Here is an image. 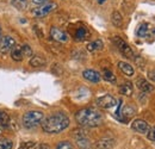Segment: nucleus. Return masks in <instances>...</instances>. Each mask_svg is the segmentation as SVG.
<instances>
[{
    "mask_svg": "<svg viewBox=\"0 0 155 149\" xmlns=\"http://www.w3.org/2000/svg\"><path fill=\"white\" fill-rule=\"evenodd\" d=\"M35 149H50V147L47 143H39V144H36Z\"/></svg>",
    "mask_w": 155,
    "mask_h": 149,
    "instance_id": "7c9ffc66",
    "label": "nucleus"
},
{
    "mask_svg": "<svg viewBox=\"0 0 155 149\" xmlns=\"http://www.w3.org/2000/svg\"><path fill=\"white\" fill-rule=\"evenodd\" d=\"M72 34H73V37L78 41H85L90 37V31H88L87 26L84 24L74 25V30L72 31Z\"/></svg>",
    "mask_w": 155,
    "mask_h": 149,
    "instance_id": "0eeeda50",
    "label": "nucleus"
},
{
    "mask_svg": "<svg viewBox=\"0 0 155 149\" xmlns=\"http://www.w3.org/2000/svg\"><path fill=\"white\" fill-rule=\"evenodd\" d=\"M131 129L136 132H138V134H147L149 130V125L143 119H135L131 123Z\"/></svg>",
    "mask_w": 155,
    "mask_h": 149,
    "instance_id": "9b49d317",
    "label": "nucleus"
},
{
    "mask_svg": "<svg viewBox=\"0 0 155 149\" xmlns=\"http://www.w3.org/2000/svg\"><path fill=\"white\" fill-rule=\"evenodd\" d=\"M56 149H74V146L69 141H62V142L58 143Z\"/></svg>",
    "mask_w": 155,
    "mask_h": 149,
    "instance_id": "bb28decb",
    "label": "nucleus"
},
{
    "mask_svg": "<svg viewBox=\"0 0 155 149\" xmlns=\"http://www.w3.org/2000/svg\"><path fill=\"white\" fill-rule=\"evenodd\" d=\"M44 65H45V60L39 55H35L34 57H31V60H30V66L31 67L38 68V67H43Z\"/></svg>",
    "mask_w": 155,
    "mask_h": 149,
    "instance_id": "6ab92c4d",
    "label": "nucleus"
},
{
    "mask_svg": "<svg viewBox=\"0 0 155 149\" xmlns=\"http://www.w3.org/2000/svg\"><path fill=\"white\" fill-rule=\"evenodd\" d=\"M97 104L101 109H111L117 105V100L110 94H105L97 99Z\"/></svg>",
    "mask_w": 155,
    "mask_h": 149,
    "instance_id": "1a4fd4ad",
    "label": "nucleus"
},
{
    "mask_svg": "<svg viewBox=\"0 0 155 149\" xmlns=\"http://www.w3.org/2000/svg\"><path fill=\"white\" fill-rule=\"evenodd\" d=\"M119 111H122V114L124 116L125 119L131 118V117L135 114V109H134L133 106H125L123 110H119Z\"/></svg>",
    "mask_w": 155,
    "mask_h": 149,
    "instance_id": "5701e85b",
    "label": "nucleus"
},
{
    "mask_svg": "<svg viewBox=\"0 0 155 149\" xmlns=\"http://www.w3.org/2000/svg\"><path fill=\"white\" fill-rule=\"evenodd\" d=\"M58 5L55 2H48V4H43L38 7L34 8L32 10V15L34 17H37V18H42V17H45L48 16L49 13H51L54 10H56Z\"/></svg>",
    "mask_w": 155,
    "mask_h": 149,
    "instance_id": "20e7f679",
    "label": "nucleus"
},
{
    "mask_svg": "<svg viewBox=\"0 0 155 149\" xmlns=\"http://www.w3.org/2000/svg\"><path fill=\"white\" fill-rule=\"evenodd\" d=\"M103 41H100V39H97V41H94V42H91V43H88L87 44V50L88 51H91V53H93V51H97V50H100L101 48H103Z\"/></svg>",
    "mask_w": 155,
    "mask_h": 149,
    "instance_id": "412c9836",
    "label": "nucleus"
},
{
    "mask_svg": "<svg viewBox=\"0 0 155 149\" xmlns=\"http://www.w3.org/2000/svg\"><path fill=\"white\" fill-rule=\"evenodd\" d=\"M118 68L120 69L122 73H124V74L128 75V76H133L134 73H135L133 66H131L130 63H127V62H123V61L118 62Z\"/></svg>",
    "mask_w": 155,
    "mask_h": 149,
    "instance_id": "2eb2a0df",
    "label": "nucleus"
},
{
    "mask_svg": "<svg viewBox=\"0 0 155 149\" xmlns=\"http://www.w3.org/2000/svg\"><path fill=\"white\" fill-rule=\"evenodd\" d=\"M112 41H114L115 45L118 48V50L125 56V57H128V58H134V51H133V49L129 47V44H128L125 41H123L120 37H114Z\"/></svg>",
    "mask_w": 155,
    "mask_h": 149,
    "instance_id": "39448f33",
    "label": "nucleus"
},
{
    "mask_svg": "<svg viewBox=\"0 0 155 149\" xmlns=\"http://www.w3.org/2000/svg\"><path fill=\"white\" fill-rule=\"evenodd\" d=\"M103 79L107 82H111V84H115L117 81V78L116 75L114 74L111 71H104L103 72Z\"/></svg>",
    "mask_w": 155,
    "mask_h": 149,
    "instance_id": "4be33fe9",
    "label": "nucleus"
},
{
    "mask_svg": "<svg viewBox=\"0 0 155 149\" xmlns=\"http://www.w3.org/2000/svg\"><path fill=\"white\" fill-rule=\"evenodd\" d=\"M16 47V41L11 36H4L0 38V51L6 54L11 53V50Z\"/></svg>",
    "mask_w": 155,
    "mask_h": 149,
    "instance_id": "6e6552de",
    "label": "nucleus"
},
{
    "mask_svg": "<svg viewBox=\"0 0 155 149\" xmlns=\"http://www.w3.org/2000/svg\"><path fill=\"white\" fill-rule=\"evenodd\" d=\"M10 123H11V118H10L8 113L0 110V127L1 128H8Z\"/></svg>",
    "mask_w": 155,
    "mask_h": 149,
    "instance_id": "a211bd4d",
    "label": "nucleus"
},
{
    "mask_svg": "<svg viewBox=\"0 0 155 149\" xmlns=\"http://www.w3.org/2000/svg\"><path fill=\"white\" fill-rule=\"evenodd\" d=\"M116 146V141L114 138H101L98 140L94 144L96 149H112Z\"/></svg>",
    "mask_w": 155,
    "mask_h": 149,
    "instance_id": "ddd939ff",
    "label": "nucleus"
},
{
    "mask_svg": "<svg viewBox=\"0 0 155 149\" xmlns=\"http://www.w3.org/2000/svg\"><path fill=\"white\" fill-rule=\"evenodd\" d=\"M69 118L62 112H56L42 121V129L48 134H58L66 130L69 125Z\"/></svg>",
    "mask_w": 155,
    "mask_h": 149,
    "instance_id": "f257e3e1",
    "label": "nucleus"
},
{
    "mask_svg": "<svg viewBox=\"0 0 155 149\" xmlns=\"http://www.w3.org/2000/svg\"><path fill=\"white\" fill-rule=\"evenodd\" d=\"M150 34V26L149 24H141L137 29V36L138 37H147Z\"/></svg>",
    "mask_w": 155,
    "mask_h": 149,
    "instance_id": "aec40b11",
    "label": "nucleus"
},
{
    "mask_svg": "<svg viewBox=\"0 0 155 149\" xmlns=\"http://www.w3.org/2000/svg\"><path fill=\"white\" fill-rule=\"evenodd\" d=\"M0 134H1V128H0Z\"/></svg>",
    "mask_w": 155,
    "mask_h": 149,
    "instance_id": "c9c22d12",
    "label": "nucleus"
},
{
    "mask_svg": "<svg viewBox=\"0 0 155 149\" xmlns=\"http://www.w3.org/2000/svg\"><path fill=\"white\" fill-rule=\"evenodd\" d=\"M136 85H137V87H138L142 92L150 93V92L154 91V86H153L148 80H146V79H143V78H138V79L136 80Z\"/></svg>",
    "mask_w": 155,
    "mask_h": 149,
    "instance_id": "f8f14e48",
    "label": "nucleus"
},
{
    "mask_svg": "<svg viewBox=\"0 0 155 149\" xmlns=\"http://www.w3.org/2000/svg\"><path fill=\"white\" fill-rule=\"evenodd\" d=\"M50 36L54 41H56L58 43H66L68 41V35L64 31H62L61 29L55 28V26H53L50 29Z\"/></svg>",
    "mask_w": 155,
    "mask_h": 149,
    "instance_id": "9d476101",
    "label": "nucleus"
},
{
    "mask_svg": "<svg viewBox=\"0 0 155 149\" xmlns=\"http://www.w3.org/2000/svg\"><path fill=\"white\" fill-rule=\"evenodd\" d=\"M36 144L37 143L35 141H26V142H23L18 149H32L36 147Z\"/></svg>",
    "mask_w": 155,
    "mask_h": 149,
    "instance_id": "cd10ccee",
    "label": "nucleus"
},
{
    "mask_svg": "<svg viewBox=\"0 0 155 149\" xmlns=\"http://www.w3.org/2000/svg\"><path fill=\"white\" fill-rule=\"evenodd\" d=\"M74 137H75V141H77L78 147L80 149H92V144L87 137V135L82 130H75L73 132Z\"/></svg>",
    "mask_w": 155,
    "mask_h": 149,
    "instance_id": "423d86ee",
    "label": "nucleus"
},
{
    "mask_svg": "<svg viewBox=\"0 0 155 149\" xmlns=\"http://www.w3.org/2000/svg\"><path fill=\"white\" fill-rule=\"evenodd\" d=\"M12 4L18 10H25L28 7V0H12Z\"/></svg>",
    "mask_w": 155,
    "mask_h": 149,
    "instance_id": "393cba45",
    "label": "nucleus"
},
{
    "mask_svg": "<svg viewBox=\"0 0 155 149\" xmlns=\"http://www.w3.org/2000/svg\"><path fill=\"white\" fill-rule=\"evenodd\" d=\"M0 38H1V28H0Z\"/></svg>",
    "mask_w": 155,
    "mask_h": 149,
    "instance_id": "f704fd0d",
    "label": "nucleus"
},
{
    "mask_svg": "<svg viewBox=\"0 0 155 149\" xmlns=\"http://www.w3.org/2000/svg\"><path fill=\"white\" fill-rule=\"evenodd\" d=\"M147 137H148V140H149V141L155 142V128L148 130V132H147Z\"/></svg>",
    "mask_w": 155,
    "mask_h": 149,
    "instance_id": "c756f323",
    "label": "nucleus"
},
{
    "mask_svg": "<svg viewBox=\"0 0 155 149\" xmlns=\"http://www.w3.org/2000/svg\"><path fill=\"white\" fill-rule=\"evenodd\" d=\"M98 1H99V2H100V4H101V2H104V1H105V0H98Z\"/></svg>",
    "mask_w": 155,
    "mask_h": 149,
    "instance_id": "72a5a7b5",
    "label": "nucleus"
},
{
    "mask_svg": "<svg viewBox=\"0 0 155 149\" xmlns=\"http://www.w3.org/2000/svg\"><path fill=\"white\" fill-rule=\"evenodd\" d=\"M82 76L86 80H88V81H91L93 84H98L100 81V79H101L100 74L98 73L97 71H93V69H86V71H84L82 72Z\"/></svg>",
    "mask_w": 155,
    "mask_h": 149,
    "instance_id": "4468645a",
    "label": "nucleus"
},
{
    "mask_svg": "<svg viewBox=\"0 0 155 149\" xmlns=\"http://www.w3.org/2000/svg\"><path fill=\"white\" fill-rule=\"evenodd\" d=\"M112 23L115 26H122V16L119 15V12L112 13Z\"/></svg>",
    "mask_w": 155,
    "mask_h": 149,
    "instance_id": "a878e982",
    "label": "nucleus"
},
{
    "mask_svg": "<svg viewBox=\"0 0 155 149\" xmlns=\"http://www.w3.org/2000/svg\"><path fill=\"white\" fill-rule=\"evenodd\" d=\"M35 4H37V5H43V4H45L48 0H32Z\"/></svg>",
    "mask_w": 155,
    "mask_h": 149,
    "instance_id": "2f4dec72",
    "label": "nucleus"
},
{
    "mask_svg": "<svg viewBox=\"0 0 155 149\" xmlns=\"http://www.w3.org/2000/svg\"><path fill=\"white\" fill-rule=\"evenodd\" d=\"M44 114L41 111H28L23 116V125L26 129H34L42 123Z\"/></svg>",
    "mask_w": 155,
    "mask_h": 149,
    "instance_id": "7ed1b4c3",
    "label": "nucleus"
},
{
    "mask_svg": "<svg viewBox=\"0 0 155 149\" xmlns=\"http://www.w3.org/2000/svg\"><path fill=\"white\" fill-rule=\"evenodd\" d=\"M21 49H23V54H24V57H30L32 56V49L30 48V45L28 44H21Z\"/></svg>",
    "mask_w": 155,
    "mask_h": 149,
    "instance_id": "c85d7f7f",
    "label": "nucleus"
},
{
    "mask_svg": "<svg viewBox=\"0 0 155 149\" xmlns=\"http://www.w3.org/2000/svg\"><path fill=\"white\" fill-rule=\"evenodd\" d=\"M11 57L15 61H23L24 60V54H23V49H21V44H16V47L11 50Z\"/></svg>",
    "mask_w": 155,
    "mask_h": 149,
    "instance_id": "dca6fc26",
    "label": "nucleus"
},
{
    "mask_svg": "<svg viewBox=\"0 0 155 149\" xmlns=\"http://www.w3.org/2000/svg\"><path fill=\"white\" fill-rule=\"evenodd\" d=\"M149 78H150L153 81H155V71H153V72L149 73Z\"/></svg>",
    "mask_w": 155,
    "mask_h": 149,
    "instance_id": "473e14b6",
    "label": "nucleus"
},
{
    "mask_svg": "<svg viewBox=\"0 0 155 149\" xmlns=\"http://www.w3.org/2000/svg\"><path fill=\"white\" fill-rule=\"evenodd\" d=\"M13 142L10 138H0V149H12Z\"/></svg>",
    "mask_w": 155,
    "mask_h": 149,
    "instance_id": "b1692460",
    "label": "nucleus"
},
{
    "mask_svg": "<svg viewBox=\"0 0 155 149\" xmlns=\"http://www.w3.org/2000/svg\"><path fill=\"white\" fill-rule=\"evenodd\" d=\"M118 91H119V93L120 94L129 97V95L133 94V85H131L129 81H125V82H123L122 85H119Z\"/></svg>",
    "mask_w": 155,
    "mask_h": 149,
    "instance_id": "f3484780",
    "label": "nucleus"
},
{
    "mask_svg": "<svg viewBox=\"0 0 155 149\" xmlns=\"http://www.w3.org/2000/svg\"><path fill=\"white\" fill-rule=\"evenodd\" d=\"M75 121L80 125L94 128L103 123V114L94 109H82L75 113Z\"/></svg>",
    "mask_w": 155,
    "mask_h": 149,
    "instance_id": "f03ea898",
    "label": "nucleus"
}]
</instances>
